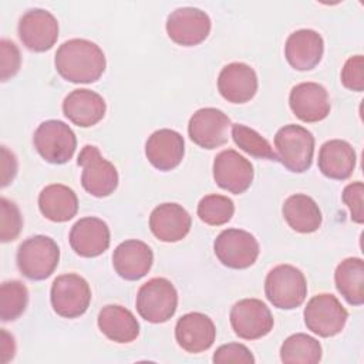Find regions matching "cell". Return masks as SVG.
<instances>
[{
    "label": "cell",
    "instance_id": "cell-34",
    "mask_svg": "<svg viewBox=\"0 0 364 364\" xmlns=\"http://www.w3.org/2000/svg\"><path fill=\"white\" fill-rule=\"evenodd\" d=\"M23 219L16 203L6 198L0 199V240L3 243L17 239L21 232Z\"/></svg>",
    "mask_w": 364,
    "mask_h": 364
},
{
    "label": "cell",
    "instance_id": "cell-24",
    "mask_svg": "<svg viewBox=\"0 0 364 364\" xmlns=\"http://www.w3.org/2000/svg\"><path fill=\"white\" fill-rule=\"evenodd\" d=\"M107 111L104 98L91 90L80 88L71 91L63 102L64 115L77 127L88 128L98 124Z\"/></svg>",
    "mask_w": 364,
    "mask_h": 364
},
{
    "label": "cell",
    "instance_id": "cell-6",
    "mask_svg": "<svg viewBox=\"0 0 364 364\" xmlns=\"http://www.w3.org/2000/svg\"><path fill=\"white\" fill-rule=\"evenodd\" d=\"M33 144L44 161L60 165L73 158L77 148V138L65 122L48 119L41 122L34 131Z\"/></svg>",
    "mask_w": 364,
    "mask_h": 364
},
{
    "label": "cell",
    "instance_id": "cell-36",
    "mask_svg": "<svg viewBox=\"0 0 364 364\" xmlns=\"http://www.w3.org/2000/svg\"><path fill=\"white\" fill-rule=\"evenodd\" d=\"M213 363L216 364H228V363H239V364H253L255 357L250 350L239 343L223 344L216 348L213 354Z\"/></svg>",
    "mask_w": 364,
    "mask_h": 364
},
{
    "label": "cell",
    "instance_id": "cell-9",
    "mask_svg": "<svg viewBox=\"0 0 364 364\" xmlns=\"http://www.w3.org/2000/svg\"><path fill=\"white\" fill-rule=\"evenodd\" d=\"M304 323L310 331L320 337H333L344 328L348 313L330 293L313 296L304 307Z\"/></svg>",
    "mask_w": 364,
    "mask_h": 364
},
{
    "label": "cell",
    "instance_id": "cell-13",
    "mask_svg": "<svg viewBox=\"0 0 364 364\" xmlns=\"http://www.w3.org/2000/svg\"><path fill=\"white\" fill-rule=\"evenodd\" d=\"M209 16L196 7H181L173 10L166 20L169 38L183 47H193L206 40L210 33Z\"/></svg>",
    "mask_w": 364,
    "mask_h": 364
},
{
    "label": "cell",
    "instance_id": "cell-26",
    "mask_svg": "<svg viewBox=\"0 0 364 364\" xmlns=\"http://www.w3.org/2000/svg\"><path fill=\"white\" fill-rule=\"evenodd\" d=\"M98 327L109 340L125 344L134 341L139 334V323L125 307L108 304L98 313Z\"/></svg>",
    "mask_w": 364,
    "mask_h": 364
},
{
    "label": "cell",
    "instance_id": "cell-3",
    "mask_svg": "<svg viewBox=\"0 0 364 364\" xmlns=\"http://www.w3.org/2000/svg\"><path fill=\"white\" fill-rule=\"evenodd\" d=\"M264 294L277 309H297L307 296L306 277L300 269L291 264H279L266 276Z\"/></svg>",
    "mask_w": 364,
    "mask_h": 364
},
{
    "label": "cell",
    "instance_id": "cell-12",
    "mask_svg": "<svg viewBox=\"0 0 364 364\" xmlns=\"http://www.w3.org/2000/svg\"><path fill=\"white\" fill-rule=\"evenodd\" d=\"M230 127L232 122L223 111L206 107L193 112L188 124V134L198 146L215 149L228 142Z\"/></svg>",
    "mask_w": 364,
    "mask_h": 364
},
{
    "label": "cell",
    "instance_id": "cell-10",
    "mask_svg": "<svg viewBox=\"0 0 364 364\" xmlns=\"http://www.w3.org/2000/svg\"><path fill=\"white\" fill-rule=\"evenodd\" d=\"M216 257L230 269H247L259 256V243L255 236L242 229H226L218 235L213 243Z\"/></svg>",
    "mask_w": 364,
    "mask_h": 364
},
{
    "label": "cell",
    "instance_id": "cell-1",
    "mask_svg": "<svg viewBox=\"0 0 364 364\" xmlns=\"http://www.w3.org/2000/svg\"><path fill=\"white\" fill-rule=\"evenodd\" d=\"M54 64L64 80L90 84L100 80L107 61L104 51L95 43L85 38H71L57 48Z\"/></svg>",
    "mask_w": 364,
    "mask_h": 364
},
{
    "label": "cell",
    "instance_id": "cell-29",
    "mask_svg": "<svg viewBox=\"0 0 364 364\" xmlns=\"http://www.w3.org/2000/svg\"><path fill=\"white\" fill-rule=\"evenodd\" d=\"M338 293L351 306L364 303V262L360 257L344 259L334 272Z\"/></svg>",
    "mask_w": 364,
    "mask_h": 364
},
{
    "label": "cell",
    "instance_id": "cell-23",
    "mask_svg": "<svg viewBox=\"0 0 364 364\" xmlns=\"http://www.w3.org/2000/svg\"><path fill=\"white\" fill-rule=\"evenodd\" d=\"M191 215L178 203L158 205L149 216V228L156 239L161 242H179L191 230Z\"/></svg>",
    "mask_w": 364,
    "mask_h": 364
},
{
    "label": "cell",
    "instance_id": "cell-40",
    "mask_svg": "<svg viewBox=\"0 0 364 364\" xmlns=\"http://www.w3.org/2000/svg\"><path fill=\"white\" fill-rule=\"evenodd\" d=\"M16 353L14 338L10 336L4 328H1V344H0V354H1V363H9Z\"/></svg>",
    "mask_w": 364,
    "mask_h": 364
},
{
    "label": "cell",
    "instance_id": "cell-15",
    "mask_svg": "<svg viewBox=\"0 0 364 364\" xmlns=\"http://www.w3.org/2000/svg\"><path fill=\"white\" fill-rule=\"evenodd\" d=\"M18 37L28 50L47 51L57 43L58 21L44 9H31L18 21Z\"/></svg>",
    "mask_w": 364,
    "mask_h": 364
},
{
    "label": "cell",
    "instance_id": "cell-27",
    "mask_svg": "<svg viewBox=\"0 0 364 364\" xmlns=\"http://www.w3.org/2000/svg\"><path fill=\"white\" fill-rule=\"evenodd\" d=\"M38 208L48 220L67 222L77 215L78 198L71 188L61 183H51L40 192Z\"/></svg>",
    "mask_w": 364,
    "mask_h": 364
},
{
    "label": "cell",
    "instance_id": "cell-35",
    "mask_svg": "<svg viewBox=\"0 0 364 364\" xmlns=\"http://www.w3.org/2000/svg\"><path fill=\"white\" fill-rule=\"evenodd\" d=\"M341 82L351 91L364 90V57L361 54L350 57L341 70Z\"/></svg>",
    "mask_w": 364,
    "mask_h": 364
},
{
    "label": "cell",
    "instance_id": "cell-25",
    "mask_svg": "<svg viewBox=\"0 0 364 364\" xmlns=\"http://www.w3.org/2000/svg\"><path fill=\"white\" fill-rule=\"evenodd\" d=\"M355 161V151L347 141L330 139L321 145L317 165L324 176L336 181H344L354 172Z\"/></svg>",
    "mask_w": 364,
    "mask_h": 364
},
{
    "label": "cell",
    "instance_id": "cell-18",
    "mask_svg": "<svg viewBox=\"0 0 364 364\" xmlns=\"http://www.w3.org/2000/svg\"><path fill=\"white\" fill-rule=\"evenodd\" d=\"M175 338L185 351L202 353L212 347L216 338V327L212 318L203 313H186L176 321Z\"/></svg>",
    "mask_w": 364,
    "mask_h": 364
},
{
    "label": "cell",
    "instance_id": "cell-38",
    "mask_svg": "<svg viewBox=\"0 0 364 364\" xmlns=\"http://www.w3.org/2000/svg\"><path fill=\"white\" fill-rule=\"evenodd\" d=\"M363 196H364V185L360 181L348 183L341 193L343 202L348 206L351 213V220L355 223L364 222V212H363Z\"/></svg>",
    "mask_w": 364,
    "mask_h": 364
},
{
    "label": "cell",
    "instance_id": "cell-2",
    "mask_svg": "<svg viewBox=\"0 0 364 364\" xmlns=\"http://www.w3.org/2000/svg\"><path fill=\"white\" fill-rule=\"evenodd\" d=\"M274 148L277 151V161L286 169L294 173H303L313 162L314 136L307 128L289 124L276 132Z\"/></svg>",
    "mask_w": 364,
    "mask_h": 364
},
{
    "label": "cell",
    "instance_id": "cell-4",
    "mask_svg": "<svg viewBox=\"0 0 364 364\" xmlns=\"http://www.w3.org/2000/svg\"><path fill=\"white\" fill-rule=\"evenodd\" d=\"M60 249L57 243L44 235L26 239L17 250V266L20 273L30 280L50 277L58 266Z\"/></svg>",
    "mask_w": 364,
    "mask_h": 364
},
{
    "label": "cell",
    "instance_id": "cell-11",
    "mask_svg": "<svg viewBox=\"0 0 364 364\" xmlns=\"http://www.w3.org/2000/svg\"><path fill=\"white\" fill-rule=\"evenodd\" d=\"M230 324L243 340H257L267 336L274 324L269 307L259 299H242L230 309Z\"/></svg>",
    "mask_w": 364,
    "mask_h": 364
},
{
    "label": "cell",
    "instance_id": "cell-32",
    "mask_svg": "<svg viewBox=\"0 0 364 364\" xmlns=\"http://www.w3.org/2000/svg\"><path fill=\"white\" fill-rule=\"evenodd\" d=\"M28 303V290L18 280L4 282L0 287V318L13 321L18 318Z\"/></svg>",
    "mask_w": 364,
    "mask_h": 364
},
{
    "label": "cell",
    "instance_id": "cell-21",
    "mask_svg": "<svg viewBox=\"0 0 364 364\" xmlns=\"http://www.w3.org/2000/svg\"><path fill=\"white\" fill-rule=\"evenodd\" d=\"M154 253L151 247L136 239L119 243L112 253V266L118 276L134 282L142 279L152 267Z\"/></svg>",
    "mask_w": 364,
    "mask_h": 364
},
{
    "label": "cell",
    "instance_id": "cell-31",
    "mask_svg": "<svg viewBox=\"0 0 364 364\" xmlns=\"http://www.w3.org/2000/svg\"><path fill=\"white\" fill-rule=\"evenodd\" d=\"M232 138L235 144L250 156H255L257 159L277 161V155L273 151L269 141L253 128L243 124H233Z\"/></svg>",
    "mask_w": 364,
    "mask_h": 364
},
{
    "label": "cell",
    "instance_id": "cell-5",
    "mask_svg": "<svg viewBox=\"0 0 364 364\" xmlns=\"http://www.w3.org/2000/svg\"><path fill=\"white\" fill-rule=\"evenodd\" d=\"M135 304L144 320L154 324L165 323L176 311L178 293L168 279L154 277L139 287Z\"/></svg>",
    "mask_w": 364,
    "mask_h": 364
},
{
    "label": "cell",
    "instance_id": "cell-7",
    "mask_svg": "<svg viewBox=\"0 0 364 364\" xmlns=\"http://www.w3.org/2000/svg\"><path fill=\"white\" fill-rule=\"evenodd\" d=\"M53 310L64 318L82 316L91 303V289L84 277L65 273L54 279L50 290Z\"/></svg>",
    "mask_w": 364,
    "mask_h": 364
},
{
    "label": "cell",
    "instance_id": "cell-33",
    "mask_svg": "<svg viewBox=\"0 0 364 364\" xmlns=\"http://www.w3.org/2000/svg\"><path fill=\"white\" fill-rule=\"evenodd\" d=\"M196 212L203 223L210 226H220L232 219L235 213V205L233 200L228 196L210 193L199 200Z\"/></svg>",
    "mask_w": 364,
    "mask_h": 364
},
{
    "label": "cell",
    "instance_id": "cell-14",
    "mask_svg": "<svg viewBox=\"0 0 364 364\" xmlns=\"http://www.w3.org/2000/svg\"><path fill=\"white\" fill-rule=\"evenodd\" d=\"M253 165L235 149H225L215 156L213 179L216 185L230 193L246 192L253 182Z\"/></svg>",
    "mask_w": 364,
    "mask_h": 364
},
{
    "label": "cell",
    "instance_id": "cell-19",
    "mask_svg": "<svg viewBox=\"0 0 364 364\" xmlns=\"http://www.w3.org/2000/svg\"><path fill=\"white\" fill-rule=\"evenodd\" d=\"M218 90L228 102L245 104L257 92V75L245 63H230L219 73Z\"/></svg>",
    "mask_w": 364,
    "mask_h": 364
},
{
    "label": "cell",
    "instance_id": "cell-28",
    "mask_svg": "<svg viewBox=\"0 0 364 364\" xmlns=\"http://www.w3.org/2000/svg\"><path fill=\"white\" fill-rule=\"evenodd\" d=\"M287 225L299 233H313L321 226V210L316 200L304 193L289 196L282 208Z\"/></svg>",
    "mask_w": 364,
    "mask_h": 364
},
{
    "label": "cell",
    "instance_id": "cell-8",
    "mask_svg": "<svg viewBox=\"0 0 364 364\" xmlns=\"http://www.w3.org/2000/svg\"><path fill=\"white\" fill-rule=\"evenodd\" d=\"M82 168L81 185L95 198L109 196L118 186L117 168L107 161L94 145H85L77 159Z\"/></svg>",
    "mask_w": 364,
    "mask_h": 364
},
{
    "label": "cell",
    "instance_id": "cell-17",
    "mask_svg": "<svg viewBox=\"0 0 364 364\" xmlns=\"http://www.w3.org/2000/svg\"><path fill=\"white\" fill-rule=\"evenodd\" d=\"M293 114L303 122H318L330 114V98L327 90L317 82H300L289 95Z\"/></svg>",
    "mask_w": 364,
    "mask_h": 364
},
{
    "label": "cell",
    "instance_id": "cell-30",
    "mask_svg": "<svg viewBox=\"0 0 364 364\" xmlns=\"http://www.w3.org/2000/svg\"><path fill=\"white\" fill-rule=\"evenodd\" d=\"M321 344L311 336L296 333L289 336L280 347L284 364H317L321 360Z\"/></svg>",
    "mask_w": 364,
    "mask_h": 364
},
{
    "label": "cell",
    "instance_id": "cell-20",
    "mask_svg": "<svg viewBox=\"0 0 364 364\" xmlns=\"http://www.w3.org/2000/svg\"><path fill=\"white\" fill-rule=\"evenodd\" d=\"M323 37L310 28H301L291 33L284 44V57L297 71L313 70L323 57Z\"/></svg>",
    "mask_w": 364,
    "mask_h": 364
},
{
    "label": "cell",
    "instance_id": "cell-39",
    "mask_svg": "<svg viewBox=\"0 0 364 364\" xmlns=\"http://www.w3.org/2000/svg\"><path fill=\"white\" fill-rule=\"evenodd\" d=\"M17 173L16 156L6 148L1 146V186H7Z\"/></svg>",
    "mask_w": 364,
    "mask_h": 364
},
{
    "label": "cell",
    "instance_id": "cell-37",
    "mask_svg": "<svg viewBox=\"0 0 364 364\" xmlns=\"http://www.w3.org/2000/svg\"><path fill=\"white\" fill-rule=\"evenodd\" d=\"M21 64V57L17 46L10 41L3 38L0 41V68H1V81H7L9 78L14 77Z\"/></svg>",
    "mask_w": 364,
    "mask_h": 364
},
{
    "label": "cell",
    "instance_id": "cell-22",
    "mask_svg": "<svg viewBox=\"0 0 364 364\" xmlns=\"http://www.w3.org/2000/svg\"><path fill=\"white\" fill-rule=\"evenodd\" d=\"M185 154L183 136L168 128H162L151 134L145 144V155L149 164L159 171H171L176 168Z\"/></svg>",
    "mask_w": 364,
    "mask_h": 364
},
{
    "label": "cell",
    "instance_id": "cell-16",
    "mask_svg": "<svg viewBox=\"0 0 364 364\" xmlns=\"http://www.w3.org/2000/svg\"><path fill=\"white\" fill-rule=\"evenodd\" d=\"M111 242L108 225L95 216L77 220L70 232L71 249L81 257H97L102 255Z\"/></svg>",
    "mask_w": 364,
    "mask_h": 364
}]
</instances>
